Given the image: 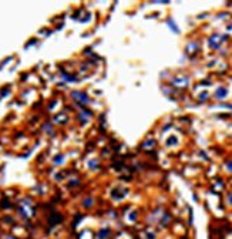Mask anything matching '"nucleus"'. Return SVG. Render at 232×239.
<instances>
[{
    "instance_id": "obj_1",
    "label": "nucleus",
    "mask_w": 232,
    "mask_h": 239,
    "mask_svg": "<svg viewBox=\"0 0 232 239\" xmlns=\"http://www.w3.org/2000/svg\"><path fill=\"white\" fill-rule=\"evenodd\" d=\"M226 94H228V90L225 89V87H218L217 91H215V97H217L218 100H222L226 97Z\"/></svg>"
},
{
    "instance_id": "obj_2",
    "label": "nucleus",
    "mask_w": 232,
    "mask_h": 239,
    "mask_svg": "<svg viewBox=\"0 0 232 239\" xmlns=\"http://www.w3.org/2000/svg\"><path fill=\"white\" fill-rule=\"evenodd\" d=\"M98 239H106V238H108L110 236V229L108 228H104V229H101V231L98 232Z\"/></svg>"
},
{
    "instance_id": "obj_3",
    "label": "nucleus",
    "mask_w": 232,
    "mask_h": 239,
    "mask_svg": "<svg viewBox=\"0 0 232 239\" xmlns=\"http://www.w3.org/2000/svg\"><path fill=\"white\" fill-rule=\"evenodd\" d=\"M73 94H74V96H78V97H76V98L81 100V101H84V103H87V101H89V100L85 98V96H83L81 93H73Z\"/></svg>"
},
{
    "instance_id": "obj_4",
    "label": "nucleus",
    "mask_w": 232,
    "mask_h": 239,
    "mask_svg": "<svg viewBox=\"0 0 232 239\" xmlns=\"http://www.w3.org/2000/svg\"><path fill=\"white\" fill-rule=\"evenodd\" d=\"M208 98V93H202L201 96H199V100H206Z\"/></svg>"
},
{
    "instance_id": "obj_5",
    "label": "nucleus",
    "mask_w": 232,
    "mask_h": 239,
    "mask_svg": "<svg viewBox=\"0 0 232 239\" xmlns=\"http://www.w3.org/2000/svg\"><path fill=\"white\" fill-rule=\"evenodd\" d=\"M228 169H229V171H232V162H231V164H229V167H228Z\"/></svg>"
}]
</instances>
